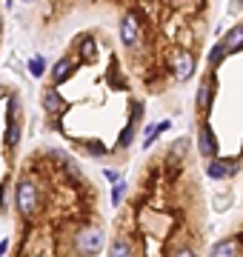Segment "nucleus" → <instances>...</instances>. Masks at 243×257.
<instances>
[{"instance_id": "nucleus-6", "label": "nucleus", "mask_w": 243, "mask_h": 257, "mask_svg": "<svg viewBox=\"0 0 243 257\" xmlns=\"http://www.w3.org/2000/svg\"><path fill=\"white\" fill-rule=\"evenodd\" d=\"M220 46H223L226 57L243 52V23H237V26H232L229 32H226V37L220 40Z\"/></svg>"}, {"instance_id": "nucleus-1", "label": "nucleus", "mask_w": 243, "mask_h": 257, "mask_svg": "<svg viewBox=\"0 0 243 257\" xmlns=\"http://www.w3.org/2000/svg\"><path fill=\"white\" fill-rule=\"evenodd\" d=\"M38 200H40V180L35 175H29V172L26 175H20L18 180H15V197H12L15 211H18L20 220H26V217L35 214Z\"/></svg>"}, {"instance_id": "nucleus-11", "label": "nucleus", "mask_w": 243, "mask_h": 257, "mask_svg": "<svg viewBox=\"0 0 243 257\" xmlns=\"http://www.w3.org/2000/svg\"><path fill=\"white\" fill-rule=\"evenodd\" d=\"M23 3H35V0H23Z\"/></svg>"}, {"instance_id": "nucleus-3", "label": "nucleus", "mask_w": 243, "mask_h": 257, "mask_svg": "<svg viewBox=\"0 0 243 257\" xmlns=\"http://www.w3.org/2000/svg\"><path fill=\"white\" fill-rule=\"evenodd\" d=\"M120 40L129 52H141L143 32H141V20L135 18V15H126V18L120 20Z\"/></svg>"}, {"instance_id": "nucleus-5", "label": "nucleus", "mask_w": 243, "mask_h": 257, "mask_svg": "<svg viewBox=\"0 0 243 257\" xmlns=\"http://www.w3.org/2000/svg\"><path fill=\"white\" fill-rule=\"evenodd\" d=\"M75 60H72V57H60V60H57L55 66H52V86H63L66 80H69V77H72V74H75Z\"/></svg>"}, {"instance_id": "nucleus-7", "label": "nucleus", "mask_w": 243, "mask_h": 257, "mask_svg": "<svg viewBox=\"0 0 243 257\" xmlns=\"http://www.w3.org/2000/svg\"><path fill=\"white\" fill-rule=\"evenodd\" d=\"M209 257H240V243L234 237H226V240H220V243L212 246Z\"/></svg>"}, {"instance_id": "nucleus-8", "label": "nucleus", "mask_w": 243, "mask_h": 257, "mask_svg": "<svg viewBox=\"0 0 243 257\" xmlns=\"http://www.w3.org/2000/svg\"><path fill=\"white\" fill-rule=\"evenodd\" d=\"M46 57L43 55H35L32 57V60H29V74H32V77H43V72H46Z\"/></svg>"}, {"instance_id": "nucleus-9", "label": "nucleus", "mask_w": 243, "mask_h": 257, "mask_svg": "<svg viewBox=\"0 0 243 257\" xmlns=\"http://www.w3.org/2000/svg\"><path fill=\"white\" fill-rule=\"evenodd\" d=\"M169 257H197V248L195 243H180V246H175L169 251Z\"/></svg>"}, {"instance_id": "nucleus-4", "label": "nucleus", "mask_w": 243, "mask_h": 257, "mask_svg": "<svg viewBox=\"0 0 243 257\" xmlns=\"http://www.w3.org/2000/svg\"><path fill=\"white\" fill-rule=\"evenodd\" d=\"M172 74H175V80L186 83L195 74V55L186 52V49H180L178 55H175V60H172Z\"/></svg>"}, {"instance_id": "nucleus-10", "label": "nucleus", "mask_w": 243, "mask_h": 257, "mask_svg": "<svg viewBox=\"0 0 243 257\" xmlns=\"http://www.w3.org/2000/svg\"><path fill=\"white\" fill-rule=\"evenodd\" d=\"M103 175H106V180H109V183H120V172H114V169H106Z\"/></svg>"}, {"instance_id": "nucleus-2", "label": "nucleus", "mask_w": 243, "mask_h": 257, "mask_svg": "<svg viewBox=\"0 0 243 257\" xmlns=\"http://www.w3.org/2000/svg\"><path fill=\"white\" fill-rule=\"evenodd\" d=\"M106 243V231L100 223H86L72 237V257H97Z\"/></svg>"}]
</instances>
